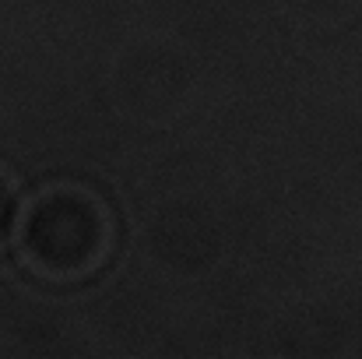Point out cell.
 <instances>
[{
  "label": "cell",
  "mask_w": 362,
  "mask_h": 359,
  "mask_svg": "<svg viewBox=\"0 0 362 359\" xmlns=\"http://www.w3.org/2000/svg\"><path fill=\"white\" fill-rule=\"evenodd\" d=\"M117 239V222L110 205L78 183L42 187L21 222L18 253L21 264L46 282H78L95 275Z\"/></svg>",
  "instance_id": "cell-1"
},
{
  "label": "cell",
  "mask_w": 362,
  "mask_h": 359,
  "mask_svg": "<svg viewBox=\"0 0 362 359\" xmlns=\"http://www.w3.org/2000/svg\"><path fill=\"white\" fill-rule=\"evenodd\" d=\"M18 205H21V198H18V183H14V176L0 166V250L11 243L14 233H18V222H21Z\"/></svg>",
  "instance_id": "cell-2"
}]
</instances>
